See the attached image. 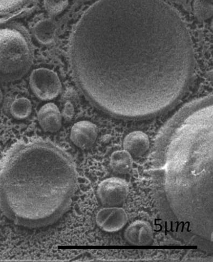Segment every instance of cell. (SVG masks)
Returning a JSON list of instances; mask_svg holds the SVG:
<instances>
[{
    "mask_svg": "<svg viewBox=\"0 0 213 262\" xmlns=\"http://www.w3.org/2000/svg\"><path fill=\"white\" fill-rule=\"evenodd\" d=\"M70 60L88 99L125 118L155 115L174 105L194 64L186 25L161 0H101L74 32Z\"/></svg>",
    "mask_w": 213,
    "mask_h": 262,
    "instance_id": "6da1fadb",
    "label": "cell"
},
{
    "mask_svg": "<svg viewBox=\"0 0 213 262\" xmlns=\"http://www.w3.org/2000/svg\"><path fill=\"white\" fill-rule=\"evenodd\" d=\"M77 185L76 164L66 149L42 138L23 139L0 165V208L18 226L48 227L69 210Z\"/></svg>",
    "mask_w": 213,
    "mask_h": 262,
    "instance_id": "7a4b0ae2",
    "label": "cell"
},
{
    "mask_svg": "<svg viewBox=\"0 0 213 262\" xmlns=\"http://www.w3.org/2000/svg\"><path fill=\"white\" fill-rule=\"evenodd\" d=\"M33 63L31 46L17 31L0 30V79L11 82L23 78Z\"/></svg>",
    "mask_w": 213,
    "mask_h": 262,
    "instance_id": "3957f363",
    "label": "cell"
},
{
    "mask_svg": "<svg viewBox=\"0 0 213 262\" xmlns=\"http://www.w3.org/2000/svg\"><path fill=\"white\" fill-rule=\"evenodd\" d=\"M29 84L34 95L42 101H50L56 98L62 90L58 75L48 69L41 68L33 71L30 75Z\"/></svg>",
    "mask_w": 213,
    "mask_h": 262,
    "instance_id": "277c9868",
    "label": "cell"
},
{
    "mask_svg": "<svg viewBox=\"0 0 213 262\" xmlns=\"http://www.w3.org/2000/svg\"><path fill=\"white\" fill-rule=\"evenodd\" d=\"M129 193L127 182L118 177L109 178L98 185V199L105 207H121Z\"/></svg>",
    "mask_w": 213,
    "mask_h": 262,
    "instance_id": "5b68a950",
    "label": "cell"
},
{
    "mask_svg": "<svg viewBox=\"0 0 213 262\" xmlns=\"http://www.w3.org/2000/svg\"><path fill=\"white\" fill-rule=\"evenodd\" d=\"M128 221L125 211L121 207H105L96 216L97 226L104 231L113 233L123 229Z\"/></svg>",
    "mask_w": 213,
    "mask_h": 262,
    "instance_id": "8992f818",
    "label": "cell"
},
{
    "mask_svg": "<svg viewBox=\"0 0 213 262\" xmlns=\"http://www.w3.org/2000/svg\"><path fill=\"white\" fill-rule=\"evenodd\" d=\"M98 135L97 126L91 121L82 120L74 124L70 131V139L74 145L86 149L95 143Z\"/></svg>",
    "mask_w": 213,
    "mask_h": 262,
    "instance_id": "52a82bcc",
    "label": "cell"
},
{
    "mask_svg": "<svg viewBox=\"0 0 213 262\" xmlns=\"http://www.w3.org/2000/svg\"><path fill=\"white\" fill-rule=\"evenodd\" d=\"M126 241L133 246H145L153 242V230L151 224L144 221H136L126 228L124 232Z\"/></svg>",
    "mask_w": 213,
    "mask_h": 262,
    "instance_id": "ba28073f",
    "label": "cell"
},
{
    "mask_svg": "<svg viewBox=\"0 0 213 262\" xmlns=\"http://www.w3.org/2000/svg\"><path fill=\"white\" fill-rule=\"evenodd\" d=\"M38 123L41 128L50 133H57L62 126V116L58 107L52 102L43 105L38 115Z\"/></svg>",
    "mask_w": 213,
    "mask_h": 262,
    "instance_id": "9c48e42d",
    "label": "cell"
},
{
    "mask_svg": "<svg viewBox=\"0 0 213 262\" xmlns=\"http://www.w3.org/2000/svg\"><path fill=\"white\" fill-rule=\"evenodd\" d=\"M150 146L149 137L141 131H134L128 134L124 138V150L133 158H138L144 156Z\"/></svg>",
    "mask_w": 213,
    "mask_h": 262,
    "instance_id": "30bf717a",
    "label": "cell"
},
{
    "mask_svg": "<svg viewBox=\"0 0 213 262\" xmlns=\"http://www.w3.org/2000/svg\"><path fill=\"white\" fill-rule=\"evenodd\" d=\"M110 166L117 174H128L133 168V158L124 149L115 151L111 155Z\"/></svg>",
    "mask_w": 213,
    "mask_h": 262,
    "instance_id": "8fae6325",
    "label": "cell"
},
{
    "mask_svg": "<svg viewBox=\"0 0 213 262\" xmlns=\"http://www.w3.org/2000/svg\"><path fill=\"white\" fill-rule=\"evenodd\" d=\"M32 112V103L29 99L25 97L15 99L10 107L12 116L17 120H24L29 118Z\"/></svg>",
    "mask_w": 213,
    "mask_h": 262,
    "instance_id": "7c38bea8",
    "label": "cell"
},
{
    "mask_svg": "<svg viewBox=\"0 0 213 262\" xmlns=\"http://www.w3.org/2000/svg\"><path fill=\"white\" fill-rule=\"evenodd\" d=\"M74 113H75V110H74L73 106L71 103H67L66 106H65L64 111L62 115V117L68 121L71 120L73 118Z\"/></svg>",
    "mask_w": 213,
    "mask_h": 262,
    "instance_id": "4fadbf2b",
    "label": "cell"
},
{
    "mask_svg": "<svg viewBox=\"0 0 213 262\" xmlns=\"http://www.w3.org/2000/svg\"><path fill=\"white\" fill-rule=\"evenodd\" d=\"M4 99L3 93L1 89H0V105L2 104Z\"/></svg>",
    "mask_w": 213,
    "mask_h": 262,
    "instance_id": "5bb4252c",
    "label": "cell"
}]
</instances>
